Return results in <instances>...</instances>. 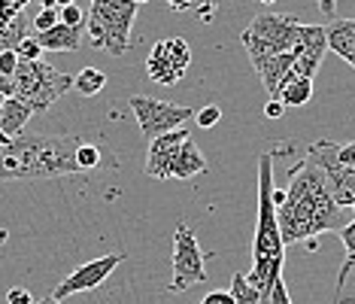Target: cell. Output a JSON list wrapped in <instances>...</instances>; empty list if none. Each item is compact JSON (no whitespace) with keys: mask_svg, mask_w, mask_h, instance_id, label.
<instances>
[{"mask_svg":"<svg viewBox=\"0 0 355 304\" xmlns=\"http://www.w3.org/2000/svg\"><path fill=\"white\" fill-rule=\"evenodd\" d=\"M195 119H198L200 128H216L219 125V119H222V110L216 107V103H207V107L195 110Z\"/></svg>","mask_w":355,"mask_h":304,"instance_id":"obj_26","label":"cell"},{"mask_svg":"<svg viewBox=\"0 0 355 304\" xmlns=\"http://www.w3.org/2000/svg\"><path fill=\"white\" fill-rule=\"evenodd\" d=\"M352 213H355V204H352Z\"/></svg>","mask_w":355,"mask_h":304,"instance_id":"obj_45","label":"cell"},{"mask_svg":"<svg viewBox=\"0 0 355 304\" xmlns=\"http://www.w3.org/2000/svg\"><path fill=\"white\" fill-rule=\"evenodd\" d=\"M252 67L258 70V76H261V85H264V92H268V98H277L282 79L292 74V67H295V52L268 55V58H261V61H252Z\"/></svg>","mask_w":355,"mask_h":304,"instance_id":"obj_14","label":"cell"},{"mask_svg":"<svg viewBox=\"0 0 355 304\" xmlns=\"http://www.w3.org/2000/svg\"><path fill=\"white\" fill-rule=\"evenodd\" d=\"M277 98L282 101V107H286V110L304 107V103L313 98V79H304V76H297V74H288L286 79H282Z\"/></svg>","mask_w":355,"mask_h":304,"instance_id":"obj_19","label":"cell"},{"mask_svg":"<svg viewBox=\"0 0 355 304\" xmlns=\"http://www.w3.org/2000/svg\"><path fill=\"white\" fill-rule=\"evenodd\" d=\"M58 22L61 25H67V28H85V12L79 10V6H61L58 10Z\"/></svg>","mask_w":355,"mask_h":304,"instance_id":"obj_25","label":"cell"},{"mask_svg":"<svg viewBox=\"0 0 355 304\" xmlns=\"http://www.w3.org/2000/svg\"><path fill=\"white\" fill-rule=\"evenodd\" d=\"M273 152H264L258 158V219H255V241L252 259L255 265L246 280L258 289V304H270L273 283L282 277V262H286V244L279 235L277 204H273Z\"/></svg>","mask_w":355,"mask_h":304,"instance_id":"obj_2","label":"cell"},{"mask_svg":"<svg viewBox=\"0 0 355 304\" xmlns=\"http://www.w3.org/2000/svg\"><path fill=\"white\" fill-rule=\"evenodd\" d=\"M191 64V46L182 37H167L152 46L146 58V76L158 85H176Z\"/></svg>","mask_w":355,"mask_h":304,"instance_id":"obj_9","label":"cell"},{"mask_svg":"<svg viewBox=\"0 0 355 304\" xmlns=\"http://www.w3.org/2000/svg\"><path fill=\"white\" fill-rule=\"evenodd\" d=\"M337 235H340V241L346 246V262H343V268H340V277H337V301H340V292H343V286H346V277H349V271L355 268V219L346 222V226L337 231Z\"/></svg>","mask_w":355,"mask_h":304,"instance_id":"obj_21","label":"cell"},{"mask_svg":"<svg viewBox=\"0 0 355 304\" xmlns=\"http://www.w3.org/2000/svg\"><path fill=\"white\" fill-rule=\"evenodd\" d=\"M270 304H292V295H288V289H286V280H277L273 283V292H270Z\"/></svg>","mask_w":355,"mask_h":304,"instance_id":"obj_30","label":"cell"},{"mask_svg":"<svg viewBox=\"0 0 355 304\" xmlns=\"http://www.w3.org/2000/svg\"><path fill=\"white\" fill-rule=\"evenodd\" d=\"M209 171V162L204 158V152L198 149L195 140H185L180 152H176V162H173V180H191L198 174H207Z\"/></svg>","mask_w":355,"mask_h":304,"instance_id":"obj_16","label":"cell"},{"mask_svg":"<svg viewBox=\"0 0 355 304\" xmlns=\"http://www.w3.org/2000/svg\"><path fill=\"white\" fill-rule=\"evenodd\" d=\"M122 262H125V253H110V255H101V259H94V262H85V265H79L73 274H67V277L61 280L58 289L52 292V298L55 301H64V298H70V295H76V292L98 289V286L119 265H122Z\"/></svg>","mask_w":355,"mask_h":304,"instance_id":"obj_11","label":"cell"},{"mask_svg":"<svg viewBox=\"0 0 355 304\" xmlns=\"http://www.w3.org/2000/svg\"><path fill=\"white\" fill-rule=\"evenodd\" d=\"M213 12H216V3L200 6V19H204V22H213Z\"/></svg>","mask_w":355,"mask_h":304,"instance_id":"obj_37","label":"cell"},{"mask_svg":"<svg viewBox=\"0 0 355 304\" xmlns=\"http://www.w3.org/2000/svg\"><path fill=\"white\" fill-rule=\"evenodd\" d=\"M306 158H310L316 167H322L328 180V192L334 198L337 207H352L355 204V167H346L334 158V143L331 140H319L306 149Z\"/></svg>","mask_w":355,"mask_h":304,"instance_id":"obj_10","label":"cell"},{"mask_svg":"<svg viewBox=\"0 0 355 304\" xmlns=\"http://www.w3.org/2000/svg\"><path fill=\"white\" fill-rule=\"evenodd\" d=\"M55 25H58V10H40L34 15V31L37 34H43V31H49Z\"/></svg>","mask_w":355,"mask_h":304,"instance_id":"obj_27","label":"cell"},{"mask_svg":"<svg viewBox=\"0 0 355 304\" xmlns=\"http://www.w3.org/2000/svg\"><path fill=\"white\" fill-rule=\"evenodd\" d=\"M34 116V110L28 107L25 101H19V98H6V103L0 107V131L6 134V137H19L21 131H25V125H28V119Z\"/></svg>","mask_w":355,"mask_h":304,"instance_id":"obj_18","label":"cell"},{"mask_svg":"<svg viewBox=\"0 0 355 304\" xmlns=\"http://www.w3.org/2000/svg\"><path fill=\"white\" fill-rule=\"evenodd\" d=\"M128 107H131V113L146 140L171 134L195 116V110H189V107H180V103H171V101H158V98H146V94H134V98L128 101Z\"/></svg>","mask_w":355,"mask_h":304,"instance_id":"obj_8","label":"cell"},{"mask_svg":"<svg viewBox=\"0 0 355 304\" xmlns=\"http://www.w3.org/2000/svg\"><path fill=\"white\" fill-rule=\"evenodd\" d=\"M3 103H6V94H0V107H3Z\"/></svg>","mask_w":355,"mask_h":304,"instance_id":"obj_43","label":"cell"},{"mask_svg":"<svg viewBox=\"0 0 355 304\" xmlns=\"http://www.w3.org/2000/svg\"><path fill=\"white\" fill-rule=\"evenodd\" d=\"M325 37L328 49L355 67V19H331V25H325Z\"/></svg>","mask_w":355,"mask_h":304,"instance_id":"obj_15","label":"cell"},{"mask_svg":"<svg viewBox=\"0 0 355 304\" xmlns=\"http://www.w3.org/2000/svg\"><path fill=\"white\" fill-rule=\"evenodd\" d=\"M70 89H73V76L49 67L46 61H19L12 74V98L25 101L34 113H46Z\"/></svg>","mask_w":355,"mask_h":304,"instance_id":"obj_5","label":"cell"},{"mask_svg":"<svg viewBox=\"0 0 355 304\" xmlns=\"http://www.w3.org/2000/svg\"><path fill=\"white\" fill-rule=\"evenodd\" d=\"M15 67H19V55H15V49H3V52H0V74L12 79Z\"/></svg>","mask_w":355,"mask_h":304,"instance_id":"obj_28","label":"cell"},{"mask_svg":"<svg viewBox=\"0 0 355 304\" xmlns=\"http://www.w3.org/2000/svg\"><path fill=\"white\" fill-rule=\"evenodd\" d=\"M301 25L295 15H273V12H261L252 19L240 40H243L249 61H261L268 55H282V52H295L297 46V34Z\"/></svg>","mask_w":355,"mask_h":304,"instance_id":"obj_6","label":"cell"},{"mask_svg":"<svg viewBox=\"0 0 355 304\" xmlns=\"http://www.w3.org/2000/svg\"><path fill=\"white\" fill-rule=\"evenodd\" d=\"M319 3V12L325 15V19H334L337 15V0H316Z\"/></svg>","mask_w":355,"mask_h":304,"instance_id":"obj_34","label":"cell"},{"mask_svg":"<svg viewBox=\"0 0 355 304\" xmlns=\"http://www.w3.org/2000/svg\"><path fill=\"white\" fill-rule=\"evenodd\" d=\"M325 52H328L325 25H301L297 46H295V67H292V74L304 76V79H313L319 74Z\"/></svg>","mask_w":355,"mask_h":304,"instance_id":"obj_12","label":"cell"},{"mask_svg":"<svg viewBox=\"0 0 355 304\" xmlns=\"http://www.w3.org/2000/svg\"><path fill=\"white\" fill-rule=\"evenodd\" d=\"M261 3H268V6H273V3H277V0H261Z\"/></svg>","mask_w":355,"mask_h":304,"instance_id":"obj_44","label":"cell"},{"mask_svg":"<svg viewBox=\"0 0 355 304\" xmlns=\"http://www.w3.org/2000/svg\"><path fill=\"white\" fill-rule=\"evenodd\" d=\"M0 94H6V98H12V79L0 74Z\"/></svg>","mask_w":355,"mask_h":304,"instance_id":"obj_35","label":"cell"},{"mask_svg":"<svg viewBox=\"0 0 355 304\" xmlns=\"http://www.w3.org/2000/svg\"><path fill=\"white\" fill-rule=\"evenodd\" d=\"M334 158L346 167H355V140L352 143H343V146H337L334 143Z\"/></svg>","mask_w":355,"mask_h":304,"instance_id":"obj_29","label":"cell"},{"mask_svg":"<svg viewBox=\"0 0 355 304\" xmlns=\"http://www.w3.org/2000/svg\"><path fill=\"white\" fill-rule=\"evenodd\" d=\"M200 304H237V301H234V295H231V292H225V289H213V292H209Z\"/></svg>","mask_w":355,"mask_h":304,"instance_id":"obj_31","label":"cell"},{"mask_svg":"<svg viewBox=\"0 0 355 304\" xmlns=\"http://www.w3.org/2000/svg\"><path fill=\"white\" fill-rule=\"evenodd\" d=\"M137 12L140 6L134 0H92V10L85 12L88 43L122 58L131 49V25Z\"/></svg>","mask_w":355,"mask_h":304,"instance_id":"obj_4","label":"cell"},{"mask_svg":"<svg viewBox=\"0 0 355 304\" xmlns=\"http://www.w3.org/2000/svg\"><path fill=\"white\" fill-rule=\"evenodd\" d=\"M6 304H34L28 289H10L6 292Z\"/></svg>","mask_w":355,"mask_h":304,"instance_id":"obj_32","label":"cell"},{"mask_svg":"<svg viewBox=\"0 0 355 304\" xmlns=\"http://www.w3.org/2000/svg\"><path fill=\"white\" fill-rule=\"evenodd\" d=\"M103 162V152L94 146V143H79L76 146V164L79 171H94Z\"/></svg>","mask_w":355,"mask_h":304,"instance_id":"obj_23","label":"cell"},{"mask_svg":"<svg viewBox=\"0 0 355 304\" xmlns=\"http://www.w3.org/2000/svg\"><path fill=\"white\" fill-rule=\"evenodd\" d=\"M15 55H19V61H43V46L37 43V37H25L15 46Z\"/></svg>","mask_w":355,"mask_h":304,"instance_id":"obj_24","label":"cell"},{"mask_svg":"<svg viewBox=\"0 0 355 304\" xmlns=\"http://www.w3.org/2000/svg\"><path fill=\"white\" fill-rule=\"evenodd\" d=\"M76 3V0H55V6H58V10H61V6H73Z\"/></svg>","mask_w":355,"mask_h":304,"instance_id":"obj_39","label":"cell"},{"mask_svg":"<svg viewBox=\"0 0 355 304\" xmlns=\"http://www.w3.org/2000/svg\"><path fill=\"white\" fill-rule=\"evenodd\" d=\"M34 304H61V301H55L52 295H49V298H40V301H34Z\"/></svg>","mask_w":355,"mask_h":304,"instance_id":"obj_40","label":"cell"},{"mask_svg":"<svg viewBox=\"0 0 355 304\" xmlns=\"http://www.w3.org/2000/svg\"><path fill=\"white\" fill-rule=\"evenodd\" d=\"M189 140L185 128H176L171 134H161V137L149 140V155H146V174L152 180H173V162L180 146Z\"/></svg>","mask_w":355,"mask_h":304,"instance_id":"obj_13","label":"cell"},{"mask_svg":"<svg viewBox=\"0 0 355 304\" xmlns=\"http://www.w3.org/2000/svg\"><path fill=\"white\" fill-rule=\"evenodd\" d=\"M167 3H171V10H176V12H185L191 3H195V0H167Z\"/></svg>","mask_w":355,"mask_h":304,"instance_id":"obj_36","label":"cell"},{"mask_svg":"<svg viewBox=\"0 0 355 304\" xmlns=\"http://www.w3.org/2000/svg\"><path fill=\"white\" fill-rule=\"evenodd\" d=\"M37 43L43 46V52H76L83 46V28H67V25H55L43 34H37Z\"/></svg>","mask_w":355,"mask_h":304,"instance_id":"obj_17","label":"cell"},{"mask_svg":"<svg viewBox=\"0 0 355 304\" xmlns=\"http://www.w3.org/2000/svg\"><path fill=\"white\" fill-rule=\"evenodd\" d=\"M282 244H306L325 231H340L346 226L343 207L334 204L328 192V180L310 158L297 162L288 171L286 201L277 207Z\"/></svg>","mask_w":355,"mask_h":304,"instance_id":"obj_1","label":"cell"},{"mask_svg":"<svg viewBox=\"0 0 355 304\" xmlns=\"http://www.w3.org/2000/svg\"><path fill=\"white\" fill-rule=\"evenodd\" d=\"M0 146H10V137H6L3 131H0Z\"/></svg>","mask_w":355,"mask_h":304,"instance_id":"obj_41","label":"cell"},{"mask_svg":"<svg viewBox=\"0 0 355 304\" xmlns=\"http://www.w3.org/2000/svg\"><path fill=\"white\" fill-rule=\"evenodd\" d=\"M207 280V255L189 222H176L173 231V280L164 292H185Z\"/></svg>","mask_w":355,"mask_h":304,"instance_id":"obj_7","label":"cell"},{"mask_svg":"<svg viewBox=\"0 0 355 304\" xmlns=\"http://www.w3.org/2000/svg\"><path fill=\"white\" fill-rule=\"evenodd\" d=\"M40 3H43V10H58V6H55V0H40Z\"/></svg>","mask_w":355,"mask_h":304,"instance_id":"obj_38","label":"cell"},{"mask_svg":"<svg viewBox=\"0 0 355 304\" xmlns=\"http://www.w3.org/2000/svg\"><path fill=\"white\" fill-rule=\"evenodd\" d=\"M231 295L237 304H258V289L246 280V274L231 277Z\"/></svg>","mask_w":355,"mask_h":304,"instance_id":"obj_22","label":"cell"},{"mask_svg":"<svg viewBox=\"0 0 355 304\" xmlns=\"http://www.w3.org/2000/svg\"><path fill=\"white\" fill-rule=\"evenodd\" d=\"M134 3H137V6H143V3H149V0H134Z\"/></svg>","mask_w":355,"mask_h":304,"instance_id":"obj_42","label":"cell"},{"mask_svg":"<svg viewBox=\"0 0 355 304\" xmlns=\"http://www.w3.org/2000/svg\"><path fill=\"white\" fill-rule=\"evenodd\" d=\"M103 85H107V74L98 70V67H83L73 76V89L83 94V98H94V94H101Z\"/></svg>","mask_w":355,"mask_h":304,"instance_id":"obj_20","label":"cell"},{"mask_svg":"<svg viewBox=\"0 0 355 304\" xmlns=\"http://www.w3.org/2000/svg\"><path fill=\"white\" fill-rule=\"evenodd\" d=\"M79 137L55 134H19L0 152V183L3 180H49L83 174L76 164Z\"/></svg>","mask_w":355,"mask_h":304,"instance_id":"obj_3","label":"cell"},{"mask_svg":"<svg viewBox=\"0 0 355 304\" xmlns=\"http://www.w3.org/2000/svg\"><path fill=\"white\" fill-rule=\"evenodd\" d=\"M282 113H286V107H282L279 98H270L268 103H264V116L268 119H282Z\"/></svg>","mask_w":355,"mask_h":304,"instance_id":"obj_33","label":"cell"}]
</instances>
